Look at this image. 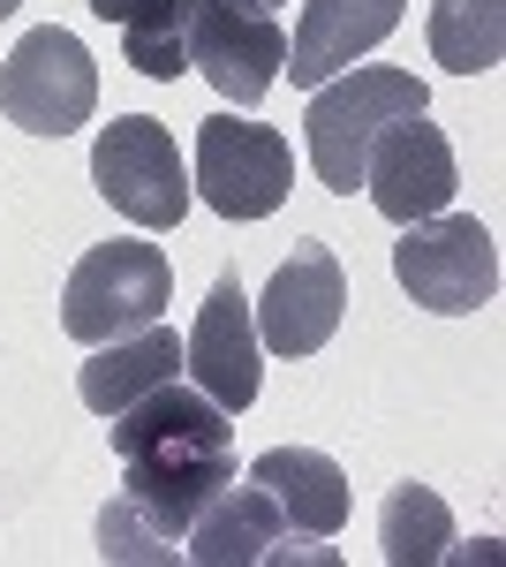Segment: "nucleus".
<instances>
[{
	"label": "nucleus",
	"mask_w": 506,
	"mask_h": 567,
	"mask_svg": "<svg viewBox=\"0 0 506 567\" xmlns=\"http://www.w3.org/2000/svg\"><path fill=\"white\" fill-rule=\"evenodd\" d=\"M106 439L122 454V499L159 529L167 545H182V529L197 523L219 484H235V432L227 409L197 386H152L144 401H128L122 416H106Z\"/></svg>",
	"instance_id": "f257e3e1"
},
{
	"label": "nucleus",
	"mask_w": 506,
	"mask_h": 567,
	"mask_svg": "<svg viewBox=\"0 0 506 567\" xmlns=\"http://www.w3.org/2000/svg\"><path fill=\"white\" fill-rule=\"evenodd\" d=\"M409 114H431V84L416 69H340V76H326L302 106V144H310L318 182L333 197H355L379 130L409 122Z\"/></svg>",
	"instance_id": "f03ea898"
},
{
	"label": "nucleus",
	"mask_w": 506,
	"mask_h": 567,
	"mask_svg": "<svg viewBox=\"0 0 506 567\" xmlns=\"http://www.w3.org/2000/svg\"><path fill=\"white\" fill-rule=\"evenodd\" d=\"M174 303V265L159 243H144V235H114V243H99L76 258L69 272V288H61V333L69 341H122V333H144V326H159Z\"/></svg>",
	"instance_id": "7ed1b4c3"
},
{
	"label": "nucleus",
	"mask_w": 506,
	"mask_h": 567,
	"mask_svg": "<svg viewBox=\"0 0 506 567\" xmlns=\"http://www.w3.org/2000/svg\"><path fill=\"white\" fill-rule=\"evenodd\" d=\"M91 182L144 235H167L189 213V159L174 152V130L152 122V114H122V122L99 130V144H91Z\"/></svg>",
	"instance_id": "20e7f679"
},
{
	"label": "nucleus",
	"mask_w": 506,
	"mask_h": 567,
	"mask_svg": "<svg viewBox=\"0 0 506 567\" xmlns=\"http://www.w3.org/2000/svg\"><path fill=\"white\" fill-rule=\"evenodd\" d=\"M393 280L438 318L484 310L499 296V243L476 213H431L416 227H401L393 243Z\"/></svg>",
	"instance_id": "39448f33"
},
{
	"label": "nucleus",
	"mask_w": 506,
	"mask_h": 567,
	"mask_svg": "<svg viewBox=\"0 0 506 567\" xmlns=\"http://www.w3.org/2000/svg\"><path fill=\"white\" fill-rule=\"evenodd\" d=\"M288 182H296V152L280 130L235 122V114H211L197 130L189 197H205L219 219H272L288 205Z\"/></svg>",
	"instance_id": "423d86ee"
},
{
	"label": "nucleus",
	"mask_w": 506,
	"mask_h": 567,
	"mask_svg": "<svg viewBox=\"0 0 506 567\" xmlns=\"http://www.w3.org/2000/svg\"><path fill=\"white\" fill-rule=\"evenodd\" d=\"M99 106V69L76 31L45 23L0 61V114L31 136H76Z\"/></svg>",
	"instance_id": "0eeeda50"
},
{
	"label": "nucleus",
	"mask_w": 506,
	"mask_h": 567,
	"mask_svg": "<svg viewBox=\"0 0 506 567\" xmlns=\"http://www.w3.org/2000/svg\"><path fill=\"white\" fill-rule=\"evenodd\" d=\"M189 69L205 76L227 106H257L288 69V31L272 8L242 0H189Z\"/></svg>",
	"instance_id": "6e6552de"
},
{
	"label": "nucleus",
	"mask_w": 506,
	"mask_h": 567,
	"mask_svg": "<svg viewBox=\"0 0 506 567\" xmlns=\"http://www.w3.org/2000/svg\"><path fill=\"white\" fill-rule=\"evenodd\" d=\"M340 310H348V272L326 243H296V258L265 280V296L250 303L257 318V349L272 355H318L340 333Z\"/></svg>",
	"instance_id": "1a4fd4ad"
},
{
	"label": "nucleus",
	"mask_w": 506,
	"mask_h": 567,
	"mask_svg": "<svg viewBox=\"0 0 506 567\" xmlns=\"http://www.w3.org/2000/svg\"><path fill=\"white\" fill-rule=\"evenodd\" d=\"M363 189H371V205H379L393 227H416V219L446 213V205H454V189H462L446 130H438V122H423V114L385 122L379 144H371V159H363Z\"/></svg>",
	"instance_id": "9d476101"
},
{
	"label": "nucleus",
	"mask_w": 506,
	"mask_h": 567,
	"mask_svg": "<svg viewBox=\"0 0 506 567\" xmlns=\"http://www.w3.org/2000/svg\"><path fill=\"white\" fill-rule=\"evenodd\" d=\"M257 318H250V288L235 280V272H219L211 280L205 310H197V326H189V341H182V363H189V379L197 393H211L227 416H242L265 386V371H257Z\"/></svg>",
	"instance_id": "9b49d317"
},
{
	"label": "nucleus",
	"mask_w": 506,
	"mask_h": 567,
	"mask_svg": "<svg viewBox=\"0 0 506 567\" xmlns=\"http://www.w3.org/2000/svg\"><path fill=\"white\" fill-rule=\"evenodd\" d=\"M409 0H302L296 16V45H288V76L296 91H318L326 76L355 69L363 53H379L401 31Z\"/></svg>",
	"instance_id": "f8f14e48"
},
{
	"label": "nucleus",
	"mask_w": 506,
	"mask_h": 567,
	"mask_svg": "<svg viewBox=\"0 0 506 567\" xmlns=\"http://www.w3.org/2000/svg\"><path fill=\"white\" fill-rule=\"evenodd\" d=\"M280 507H272V492L265 484H219L205 507H197V523L182 529V553L197 567H257L272 545H280Z\"/></svg>",
	"instance_id": "ddd939ff"
},
{
	"label": "nucleus",
	"mask_w": 506,
	"mask_h": 567,
	"mask_svg": "<svg viewBox=\"0 0 506 567\" xmlns=\"http://www.w3.org/2000/svg\"><path fill=\"white\" fill-rule=\"evenodd\" d=\"M250 484L272 492L280 523L296 529V537H333L348 523V477H340L333 454H318V446H272V454H257Z\"/></svg>",
	"instance_id": "4468645a"
},
{
	"label": "nucleus",
	"mask_w": 506,
	"mask_h": 567,
	"mask_svg": "<svg viewBox=\"0 0 506 567\" xmlns=\"http://www.w3.org/2000/svg\"><path fill=\"white\" fill-rule=\"evenodd\" d=\"M174 363H182V341H174V326L159 318V326H144V333L99 341L91 363H84V379H76V393H84V409H99V416H122L128 401H144L152 386H167Z\"/></svg>",
	"instance_id": "2eb2a0df"
},
{
	"label": "nucleus",
	"mask_w": 506,
	"mask_h": 567,
	"mask_svg": "<svg viewBox=\"0 0 506 567\" xmlns=\"http://www.w3.org/2000/svg\"><path fill=\"white\" fill-rule=\"evenodd\" d=\"M379 553L393 567H438L454 560V515L431 484H393L379 507Z\"/></svg>",
	"instance_id": "dca6fc26"
},
{
	"label": "nucleus",
	"mask_w": 506,
	"mask_h": 567,
	"mask_svg": "<svg viewBox=\"0 0 506 567\" xmlns=\"http://www.w3.org/2000/svg\"><path fill=\"white\" fill-rule=\"evenodd\" d=\"M506 53V0H431V61L454 76H484Z\"/></svg>",
	"instance_id": "f3484780"
},
{
	"label": "nucleus",
	"mask_w": 506,
	"mask_h": 567,
	"mask_svg": "<svg viewBox=\"0 0 506 567\" xmlns=\"http://www.w3.org/2000/svg\"><path fill=\"white\" fill-rule=\"evenodd\" d=\"M122 53L136 61V76L174 84L189 69V0H152L122 23Z\"/></svg>",
	"instance_id": "a211bd4d"
},
{
	"label": "nucleus",
	"mask_w": 506,
	"mask_h": 567,
	"mask_svg": "<svg viewBox=\"0 0 506 567\" xmlns=\"http://www.w3.org/2000/svg\"><path fill=\"white\" fill-rule=\"evenodd\" d=\"M99 553H106V560H174L182 545H167V537H159V529L114 492V499L99 507Z\"/></svg>",
	"instance_id": "6ab92c4d"
},
{
	"label": "nucleus",
	"mask_w": 506,
	"mask_h": 567,
	"mask_svg": "<svg viewBox=\"0 0 506 567\" xmlns=\"http://www.w3.org/2000/svg\"><path fill=\"white\" fill-rule=\"evenodd\" d=\"M136 8H152V0H91V16H106V23H128Z\"/></svg>",
	"instance_id": "aec40b11"
},
{
	"label": "nucleus",
	"mask_w": 506,
	"mask_h": 567,
	"mask_svg": "<svg viewBox=\"0 0 506 567\" xmlns=\"http://www.w3.org/2000/svg\"><path fill=\"white\" fill-rule=\"evenodd\" d=\"M16 8H23V0H0V23H8V16H16Z\"/></svg>",
	"instance_id": "412c9836"
},
{
	"label": "nucleus",
	"mask_w": 506,
	"mask_h": 567,
	"mask_svg": "<svg viewBox=\"0 0 506 567\" xmlns=\"http://www.w3.org/2000/svg\"><path fill=\"white\" fill-rule=\"evenodd\" d=\"M242 8H280V0H242Z\"/></svg>",
	"instance_id": "4be33fe9"
}]
</instances>
